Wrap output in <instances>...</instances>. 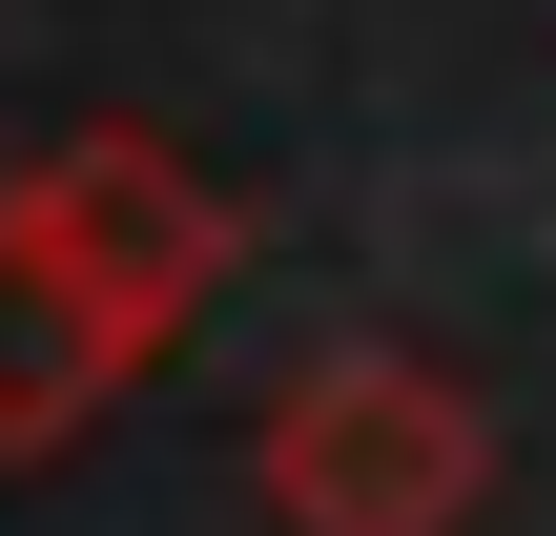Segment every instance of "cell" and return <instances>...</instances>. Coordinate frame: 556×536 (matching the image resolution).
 I'll use <instances>...</instances> for the list:
<instances>
[{
	"label": "cell",
	"instance_id": "1",
	"mask_svg": "<svg viewBox=\"0 0 556 536\" xmlns=\"http://www.w3.org/2000/svg\"><path fill=\"white\" fill-rule=\"evenodd\" d=\"M248 496H268V536H475L495 413L433 351H309L248 434Z\"/></svg>",
	"mask_w": 556,
	"mask_h": 536
},
{
	"label": "cell",
	"instance_id": "2",
	"mask_svg": "<svg viewBox=\"0 0 556 536\" xmlns=\"http://www.w3.org/2000/svg\"><path fill=\"white\" fill-rule=\"evenodd\" d=\"M21 207H41V248H62L144 351H186V331L227 310V269H248V207H227L165 124H62V145L21 165Z\"/></svg>",
	"mask_w": 556,
	"mask_h": 536
},
{
	"label": "cell",
	"instance_id": "3",
	"mask_svg": "<svg viewBox=\"0 0 556 536\" xmlns=\"http://www.w3.org/2000/svg\"><path fill=\"white\" fill-rule=\"evenodd\" d=\"M124 372H144V331L41 248V207L0 186V475H41V454H83L103 413H124Z\"/></svg>",
	"mask_w": 556,
	"mask_h": 536
}]
</instances>
